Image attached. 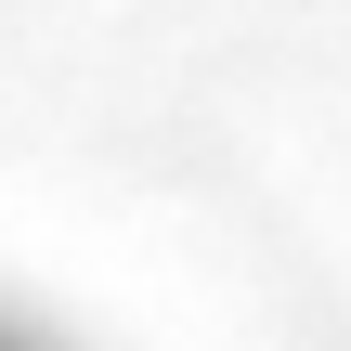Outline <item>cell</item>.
Listing matches in <instances>:
<instances>
[{"mask_svg": "<svg viewBox=\"0 0 351 351\" xmlns=\"http://www.w3.org/2000/svg\"><path fill=\"white\" fill-rule=\"evenodd\" d=\"M0 351H39V339H26V326H0Z\"/></svg>", "mask_w": 351, "mask_h": 351, "instance_id": "cell-1", "label": "cell"}]
</instances>
